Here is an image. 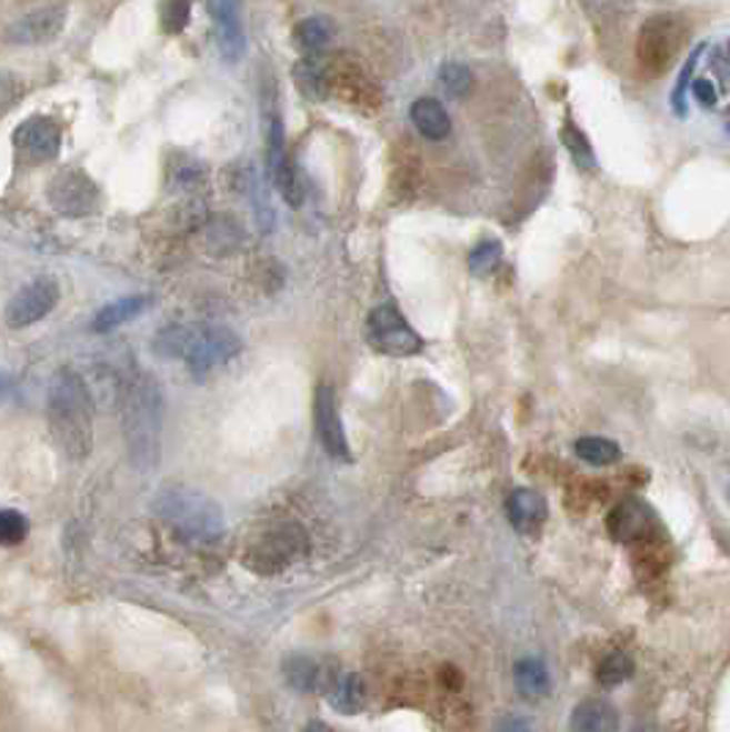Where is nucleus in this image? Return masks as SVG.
Segmentation results:
<instances>
[{"instance_id":"nucleus-1","label":"nucleus","mask_w":730,"mask_h":732,"mask_svg":"<svg viewBox=\"0 0 730 732\" xmlns=\"http://www.w3.org/2000/svg\"><path fill=\"white\" fill-rule=\"evenodd\" d=\"M119 409L132 464L140 472H151L160 461L162 414H166V398L157 379L140 368L121 373Z\"/></svg>"},{"instance_id":"nucleus-2","label":"nucleus","mask_w":730,"mask_h":732,"mask_svg":"<svg viewBox=\"0 0 730 732\" xmlns=\"http://www.w3.org/2000/svg\"><path fill=\"white\" fill-rule=\"evenodd\" d=\"M47 423L58 448L83 461L93 448V401L86 379L72 368H58L47 384Z\"/></svg>"},{"instance_id":"nucleus-3","label":"nucleus","mask_w":730,"mask_h":732,"mask_svg":"<svg viewBox=\"0 0 730 732\" xmlns=\"http://www.w3.org/2000/svg\"><path fill=\"white\" fill-rule=\"evenodd\" d=\"M154 351L168 360H184L192 377L203 379L242 351V338L218 324H171L154 338Z\"/></svg>"},{"instance_id":"nucleus-4","label":"nucleus","mask_w":730,"mask_h":732,"mask_svg":"<svg viewBox=\"0 0 730 732\" xmlns=\"http://www.w3.org/2000/svg\"><path fill=\"white\" fill-rule=\"evenodd\" d=\"M154 513L187 543H218L226 535L223 508L198 489L166 485L157 494Z\"/></svg>"},{"instance_id":"nucleus-5","label":"nucleus","mask_w":730,"mask_h":732,"mask_svg":"<svg viewBox=\"0 0 730 732\" xmlns=\"http://www.w3.org/2000/svg\"><path fill=\"white\" fill-rule=\"evenodd\" d=\"M687 26L673 14H657L640 28L638 61L648 74H662L684 47Z\"/></svg>"},{"instance_id":"nucleus-6","label":"nucleus","mask_w":730,"mask_h":732,"mask_svg":"<svg viewBox=\"0 0 730 732\" xmlns=\"http://www.w3.org/2000/svg\"><path fill=\"white\" fill-rule=\"evenodd\" d=\"M264 138H267V171L274 190L283 195L289 207H300L302 203V184L297 176L294 166H291L289 149H286V130L283 119H280L278 108H264Z\"/></svg>"},{"instance_id":"nucleus-7","label":"nucleus","mask_w":730,"mask_h":732,"mask_svg":"<svg viewBox=\"0 0 730 732\" xmlns=\"http://www.w3.org/2000/svg\"><path fill=\"white\" fill-rule=\"evenodd\" d=\"M368 341L377 351L390 357H412L423 351V338L407 324L396 304H379L368 315Z\"/></svg>"},{"instance_id":"nucleus-8","label":"nucleus","mask_w":730,"mask_h":732,"mask_svg":"<svg viewBox=\"0 0 730 732\" xmlns=\"http://www.w3.org/2000/svg\"><path fill=\"white\" fill-rule=\"evenodd\" d=\"M58 300H61V285L52 274H39L31 283L22 285L3 310V319L11 330H26V327L37 324V321L47 319L56 310Z\"/></svg>"},{"instance_id":"nucleus-9","label":"nucleus","mask_w":730,"mask_h":732,"mask_svg":"<svg viewBox=\"0 0 730 732\" xmlns=\"http://www.w3.org/2000/svg\"><path fill=\"white\" fill-rule=\"evenodd\" d=\"M14 149L26 166H44L61 151V127L50 116H33L14 132Z\"/></svg>"},{"instance_id":"nucleus-10","label":"nucleus","mask_w":730,"mask_h":732,"mask_svg":"<svg viewBox=\"0 0 730 732\" xmlns=\"http://www.w3.org/2000/svg\"><path fill=\"white\" fill-rule=\"evenodd\" d=\"M52 209L67 217L91 214L99 203L97 184L83 171H61L47 190Z\"/></svg>"},{"instance_id":"nucleus-11","label":"nucleus","mask_w":730,"mask_h":732,"mask_svg":"<svg viewBox=\"0 0 730 732\" xmlns=\"http://www.w3.org/2000/svg\"><path fill=\"white\" fill-rule=\"evenodd\" d=\"M313 425H317V437L321 442V448L338 461H349L352 453H349V439L347 431H343L341 414H338V398L336 390L330 384H321V388L313 392Z\"/></svg>"},{"instance_id":"nucleus-12","label":"nucleus","mask_w":730,"mask_h":732,"mask_svg":"<svg viewBox=\"0 0 730 732\" xmlns=\"http://www.w3.org/2000/svg\"><path fill=\"white\" fill-rule=\"evenodd\" d=\"M283 675L291 689L306 691V694H317V691H330V686L336 683V678L341 675V672H338V666L327 664L324 659H319V655L297 653L283 661Z\"/></svg>"},{"instance_id":"nucleus-13","label":"nucleus","mask_w":730,"mask_h":732,"mask_svg":"<svg viewBox=\"0 0 730 732\" xmlns=\"http://www.w3.org/2000/svg\"><path fill=\"white\" fill-rule=\"evenodd\" d=\"M214 17V31H218L220 52L229 63H237L244 56V28L239 22V0H212L209 3Z\"/></svg>"},{"instance_id":"nucleus-14","label":"nucleus","mask_w":730,"mask_h":732,"mask_svg":"<svg viewBox=\"0 0 730 732\" xmlns=\"http://www.w3.org/2000/svg\"><path fill=\"white\" fill-rule=\"evenodd\" d=\"M506 513L508 521L517 527L522 535H536L541 530V524L547 521V500L539 491L530 489H517L506 500Z\"/></svg>"},{"instance_id":"nucleus-15","label":"nucleus","mask_w":730,"mask_h":732,"mask_svg":"<svg viewBox=\"0 0 730 732\" xmlns=\"http://www.w3.org/2000/svg\"><path fill=\"white\" fill-rule=\"evenodd\" d=\"M410 119L414 130L423 134L426 140H446L451 134V116L442 108V102L437 99L423 97L414 99L410 108Z\"/></svg>"},{"instance_id":"nucleus-16","label":"nucleus","mask_w":730,"mask_h":732,"mask_svg":"<svg viewBox=\"0 0 730 732\" xmlns=\"http://www.w3.org/2000/svg\"><path fill=\"white\" fill-rule=\"evenodd\" d=\"M291 78H294L297 88H300L308 99H313V102H321V99L330 97L327 61L319 58V52H306V58H300V61L294 63V69H291Z\"/></svg>"},{"instance_id":"nucleus-17","label":"nucleus","mask_w":730,"mask_h":732,"mask_svg":"<svg viewBox=\"0 0 730 732\" xmlns=\"http://www.w3.org/2000/svg\"><path fill=\"white\" fill-rule=\"evenodd\" d=\"M149 304H151V297H146V294L121 297V300L104 304V308L99 310L97 315H93L91 330L93 332H113V330H119V327L127 324V321L138 319V315L143 313V310L149 308Z\"/></svg>"},{"instance_id":"nucleus-18","label":"nucleus","mask_w":730,"mask_h":732,"mask_svg":"<svg viewBox=\"0 0 730 732\" xmlns=\"http://www.w3.org/2000/svg\"><path fill=\"white\" fill-rule=\"evenodd\" d=\"M569 728L580 730V732H616L618 713L610 702L586 700L574 708Z\"/></svg>"},{"instance_id":"nucleus-19","label":"nucleus","mask_w":730,"mask_h":732,"mask_svg":"<svg viewBox=\"0 0 730 732\" xmlns=\"http://www.w3.org/2000/svg\"><path fill=\"white\" fill-rule=\"evenodd\" d=\"M61 22H63V9H39L33 11V14H28L26 20H20L14 37L28 44L47 42V39L56 37Z\"/></svg>"},{"instance_id":"nucleus-20","label":"nucleus","mask_w":730,"mask_h":732,"mask_svg":"<svg viewBox=\"0 0 730 732\" xmlns=\"http://www.w3.org/2000/svg\"><path fill=\"white\" fill-rule=\"evenodd\" d=\"M297 541H302V532L297 527H283V530H274L264 541L259 543V549L253 552L256 560H272V571H274V560L291 562L297 558Z\"/></svg>"},{"instance_id":"nucleus-21","label":"nucleus","mask_w":730,"mask_h":732,"mask_svg":"<svg viewBox=\"0 0 730 732\" xmlns=\"http://www.w3.org/2000/svg\"><path fill=\"white\" fill-rule=\"evenodd\" d=\"M327 694L336 711L358 713L366 702V683L360 675H338Z\"/></svg>"},{"instance_id":"nucleus-22","label":"nucleus","mask_w":730,"mask_h":732,"mask_svg":"<svg viewBox=\"0 0 730 732\" xmlns=\"http://www.w3.org/2000/svg\"><path fill=\"white\" fill-rule=\"evenodd\" d=\"M574 453L591 467H610L621 459V448L618 442L604 437H582L574 442Z\"/></svg>"},{"instance_id":"nucleus-23","label":"nucleus","mask_w":730,"mask_h":732,"mask_svg":"<svg viewBox=\"0 0 730 732\" xmlns=\"http://www.w3.org/2000/svg\"><path fill=\"white\" fill-rule=\"evenodd\" d=\"M517 683L528 700H539L549 691V672L539 659H522L517 664Z\"/></svg>"},{"instance_id":"nucleus-24","label":"nucleus","mask_w":730,"mask_h":732,"mask_svg":"<svg viewBox=\"0 0 730 732\" xmlns=\"http://www.w3.org/2000/svg\"><path fill=\"white\" fill-rule=\"evenodd\" d=\"M294 39L306 52H321L332 39L330 20H324V17H308V20H302L300 26H297Z\"/></svg>"},{"instance_id":"nucleus-25","label":"nucleus","mask_w":730,"mask_h":732,"mask_svg":"<svg viewBox=\"0 0 730 732\" xmlns=\"http://www.w3.org/2000/svg\"><path fill=\"white\" fill-rule=\"evenodd\" d=\"M632 675H634V661L629 659L627 653H610L599 664V672H596L601 686H618V683L629 681Z\"/></svg>"},{"instance_id":"nucleus-26","label":"nucleus","mask_w":730,"mask_h":732,"mask_svg":"<svg viewBox=\"0 0 730 732\" xmlns=\"http://www.w3.org/2000/svg\"><path fill=\"white\" fill-rule=\"evenodd\" d=\"M703 47L706 44H698L692 50V56L687 58L684 69H681L679 80H676V88H673V97H670V102H673V110L679 116H687V97H689V86H692L694 80V72H698V63H700V56H703Z\"/></svg>"},{"instance_id":"nucleus-27","label":"nucleus","mask_w":730,"mask_h":732,"mask_svg":"<svg viewBox=\"0 0 730 732\" xmlns=\"http://www.w3.org/2000/svg\"><path fill=\"white\" fill-rule=\"evenodd\" d=\"M190 11H192V0H162L160 6V26L162 31L177 37L187 28L190 22Z\"/></svg>"},{"instance_id":"nucleus-28","label":"nucleus","mask_w":730,"mask_h":732,"mask_svg":"<svg viewBox=\"0 0 730 732\" xmlns=\"http://www.w3.org/2000/svg\"><path fill=\"white\" fill-rule=\"evenodd\" d=\"M440 83L451 97L461 99L472 91L476 78H472V72L464 67V63H446V67L440 69Z\"/></svg>"},{"instance_id":"nucleus-29","label":"nucleus","mask_w":730,"mask_h":732,"mask_svg":"<svg viewBox=\"0 0 730 732\" xmlns=\"http://www.w3.org/2000/svg\"><path fill=\"white\" fill-rule=\"evenodd\" d=\"M28 530H31V524L20 511H11V508L0 511V547H17V543L26 541Z\"/></svg>"},{"instance_id":"nucleus-30","label":"nucleus","mask_w":730,"mask_h":732,"mask_svg":"<svg viewBox=\"0 0 730 732\" xmlns=\"http://www.w3.org/2000/svg\"><path fill=\"white\" fill-rule=\"evenodd\" d=\"M563 143H566V149L571 151V157H574L577 166H582V168L596 166L591 143H588V138L582 134L580 127H574L571 121H566V127H563Z\"/></svg>"},{"instance_id":"nucleus-31","label":"nucleus","mask_w":730,"mask_h":732,"mask_svg":"<svg viewBox=\"0 0 730 732\" xmlns=\"http://www.w3.org/2000/svg\"><path fill=\"white\" fill-rule=\"evenodd\" d=\"M502 259V244L498 239H489V242H481L476 250L470 253V269L476 274H489L498 269V263Z\"/></svg>"},{"instance_id":"nucleus-32","label":"nucleus","mask_w":730,"mask_h":732,"mask_svg":"<svg viewBox=\"0 0 730 732\" xmlns=\"http://www.w3.org/2000/svg\"><path fill=\"white\" fill-rule=\"evenodd\" d=\"M646 517H648V511H642L640 505H634V502H627V505H621L616 511V517L612 519H621L623 521V527H616V538H632V535H638L640 532V527L646 524Z\"/></svg>"},{"instance_id":"nucleus-33","label":"nucleus","mask_w":730,"mask_h":732,"mask_svg":"<svg viewBox=\"0 0 730 732\" xmlns=\"http://www.w3.org/2000/svg\"><path fill=\"white\" fill-rule=\"evenodd\" d=\"M689 91H692V97L698 99L700 104H703V108H714L717 102H720V91H717V86H714V80H706V78H700V80H692V86H689Z\"/></svg>"},{"instance_id":"nucleus-34","label":"nucleus","mask_w":730,"mask_h":732,"mask_svg":"<svg viewBox=\"0 0 730 732\" xmlns=\"http://www.w3.org/2000/svg\"><path fill=\"white\" fill-rule=\"evenodd\" d=\"M711 69L717 72V78H720V86H722V93L728 91V47L720 44L714 52H711Z\"/></svg>"}]
</instances>
